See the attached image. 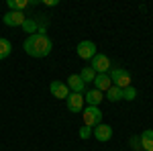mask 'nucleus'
I'll list each match as a JSON object with an SVG mask.
<instances>
[{"instance_id": "20e7f679", "label": "nucleus", "mask_w": 153, "mask_h": 151, "mask_svg": "<svg viewBox=\"0 0 153 151\" xmlns=\"http://www.w3.org/2000/svg\"><path fill=\"white\" fill-rule=\"evenodd\" d=\"M96 74H106V71H110V59L106 57L104 53H96L94 57H92V65H90Z\"/></svg>"}, {"instance_id": "0eeeda50", "label": "nucleus", "mask_w": 153, "mask_h": 151, "mask_svg": "<svg viewBox=\"0 0 153 151\" xmlns=\"http://www.w3.org/2000/svg\"><path fill=\"white\" fill-rule=\"evenodd\" d=\"M2 21L6 27H23V23L27 21V16H25V12H14V10H8L4 16H2Z\"/></svg>"}, {"instance_id": "9d476101", "label": "nucleus", "mask_w": 153, "mask_h": 151, "mask_svg": "<svg viewBox=\"0 0 153 151\" xmlns=\"http://www.w3.org/2000/svg\"><path fill=\"white\" fill-rule=\"evenodd\" d=\"M65 84H68V88H70L74 94H82L84 90H86V84L82 82V78H80L78 74H71L70 78H68V82H65Z\"/></svg>"}, {"instance_id": "f8f14e48", "label": "nucleus", "mask_w": 153, "mask_h": 151, "mask_svg": "<svg viewBox=\"0 0 153 151\" xmlns=\"http://www.w3.org/2000/svg\"><path fill=\"white\" fill-rule=\"evenodd\" d=\"M84 100L88 102V106H98L100 102H102V100H104V94H102V92H98V90H94V88H92V90H88V92H86Z\"/></svg>"}, {"instance_id": "4468645a", "label": "nucleus", "mask_w": 153, "mask_h": 151, "mask_svg": "<svg viewBox=\"0 0 153 151\" xmlns=\"http://www.w3.org/2000/svg\"><path fill=\"white\" fill-rule=\"evenodd\" d=\"M106 100H110V102L123 100V88H118V86H110V88L106 90Z\"/></svg>"}, {"instance_id": "7ed1b4c3", "label": "nucleus", "mask_w": 153, "mask_h": 151, "mask_svg": "<svg viewBox=\"0 0 153 151\" xmlns=\"http://www.w3.org/2000/svg\"><path fill=\"white\" fill-rule=\"evenodd\" d=\"M110 80L114 82V86L118 88H129L131 86V74L127 70H123V68H117V70H110Z\"/></svg>"}, {"instance_id": "412c9836", "label": "nucleus", "mask_w": 153, "mask_h": 151, "mask_svg": "<svg viewBox=\"0 0 153 151\" xmlns=\"http://www.w3.org/2000/svg\"><path fill=\"white\" fill-rule=\"evenodd\" d=\"M88 137H92V129L84 125V127L80 129V139H88Z\"/></svg>"}, {"instance_id": "ddd939ff", "label": "nucleus", "mask_w": 153, "mask_h": 151, "mask_svg": "<svg viewBox=\"0 0 153 151\" xmlns=\"http://www.w3.org/2000/svg\"><path fill=\"white\" fill-rule=\"evenodd\" d=\"M139 137H141V149H145V151H153V131H151V129L143 131Z\"/></svg>"}, {"instance_id": "f257e3e1", "label": "nucleus", "mask_w": 153, "mask_h": 151, "mask_svg": "<svg viewBox=\"0 0 153 151\" xmlns=\"http://www.w3.org/2000/svg\"><path fill=\"white\" fill-rule=\"evenodd\" d=\"M23 47L27 55H31V57H47L53 49V43L45 33H35V35H29L25 39Z\"/></svg>"}, {"instance_id": "aec40b11", "label": "nucleus", "mask_w": 153, "mask_h": 151, "mask_svg": "<svg viewBox=\"0 0 153 151\" xmlns=\"http://www.w3.org/2000/svg\"><path fill=\"white\" fill-rule=\"evenodd\" d=\"M129 143H131V147H133L135 151H141V137H131Z\"/></svg>"}, {"instance_id": "dca6fc26", "label": "nucleus", "mask_w": 153, "mask_h": 151, "mask_svg": "<svg viewBox=\"0 0 153 151\" xmlns=\"http://www.w3.org/2000/svg\"><path fill=\"white\" fill-rule=\"evenodd\" d=\"M23 31H25V33H29V35L39 33V25H37V21H35V19H31V16H27V21L23 23Z\"/></svg>"}, {"instance_id": "6ab92c4d", "label": "nucleus", "mask_w": 153, "mask_h": 151, "mask_svg": "<svg viewBox=\"0 0 153 151\" xmlns=\"http://www.w3.org/2000/svg\"><path fill=\"white\" fill-rule=\"evenodd\" d=\"M135 96H137V90L133 88V86H129V88H123V98L125 100H135Z\"/></svg>"}, {"instance_id": "9b49d317", "label": "nucleus", "mask_w": 153, "mask_h": 151, "mask_svg": "<svg viewBox=\"0 0 153 151\" xmlns=\"http://www.w3.org/2000/svg\"><path fill=\"white\" fill-rule=\"evenodd\" d=\"M110 86H112V80H110V76H108V74H96V78H94V90H98V92H106Z\"/></svg>"}, {"instance_id": "a211bd4d", "label": "nucleus", "mask_w": 153, "mask_h": 151, "mask_svg": "<svg viewBox=\"0 0 153 151\" xmlns=\"http://www.w3.org/2000/svg\"><path fill=\"white\" fill-rule=\"evenodd\" d=\"M78 76H80V78H82V82L86 84V82H94V78H96V71L92 70L90 65H88V68H84V70H82V74H78Z\"/></svg>"}, {"instance_id": "1a4fd4ad", "label": "nucleus", "mask_w": 153, "mask_h": 151, "mask_svg": "<svg viewBox=\"0 0 153 151\" xmlns=\"http://www.w3.org/2000/svg\"><path fill=\"white\" fill-rule=\"evenodd\" d=\"M92 137H96L98 141H110V137H112V129L108 127V125H104V123H100L98 127L92 129Z\"/></svg>"}, {"instance_id": "423d86ee", "label": "nucleus", "mask_w": 153, "mask_h": 151, "mask_svg": "<svg viewBox=\"0 0 153 151\" xmlns=\"http://www.w3.org/2000/svg\"><path fill=\"white\" fill-rule=\"evenodd\" d=\"M49 92L53 94L55 98H59V100H65V98L70 96V88H68V84H65V82L53 80L51 84H49Z\"/></svg>"}, {"instance_id": "39448f33", "label": "nucleus", "mask_w": 153, "mask_h": 151, "mask_svg": "<svg viewBox=\"0 0 153 151\" xmlns=\"http://www.w3.org/2000/svg\"><path fill=\"white\" fill-rule=\"evenodd\" d=\"M76 49H78V55H80L82 59H92L96 53H98L94 41H80Z\"/></svg>"}, {"instance_id": "2eb2a0df", "label": "nucleus", "mask_w": 153, "mask_h": 151, "mask_svg": "<svg viewBox=\"0 0 153 151\" xmlns=\"http://www.w3.org/2000/svg\"><path fill=\"white\" fill-rule=\"evenodd\" d=\"M27 6H31V0H8V8L14 12H23Z\"/></svg>"}, {"instance_id": "6e6552de", "label": "nucleus", "mask_w": 153, "mask_h": 151, "mask_svg": "<svg viewBox=\"0 0 153 151\" xmlns=\"http://www.w3.org/2000/svg\"><path fill=\"white\" fill-rule=\"evenodd\" d=\"M84 100L82 98V94H74V92H70V96L65 98V104H68V110L70 112H82L84 110Z\"/></svg>"}, {"instance_id": "f03ea898", "label": "nucleus", "mask_w": 153, "mask_h": 151, "mask_svg": "<svg viewBox=\"0 0 153 151\" xmlns=\"http://www.w3.org/2000/svg\"><path fill=\"white\" fill-rule=\"evenodd\" d=\"M82 118H84V125H86V127L94 129L102 123V112H100L98 106H86L82 110Z\"/></svg>"}, {"instance_id": "f3484780", "label": "nucleus", "mask_w": 153, "mask_h": 151, "mask_svg": "<svg viewBox=\"0 0 153 151\" xmlns=\"http://www.w3.org/2000/svg\"><path fill=\"white\" fill-rule=\"evenodd\" d=\"M12 51V43L8 39H4V37H0V59H6L10 55Z\"/></svg>"}, {"instance_id": "4be33fe9", "label": "nucleus", "mask_w": 153, "mask_h": 151, "mask_svg": "<svg viewBox=\"0 0 153 151\" xmlns=\"http://www.w3.org/2000/svg\"><path fill=\"white\" fill-rule=\"evenodd\" d=\"M43 4H45V6H57L59 2H57V0H45Z\"/></svg>"}]
</instances>
